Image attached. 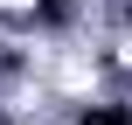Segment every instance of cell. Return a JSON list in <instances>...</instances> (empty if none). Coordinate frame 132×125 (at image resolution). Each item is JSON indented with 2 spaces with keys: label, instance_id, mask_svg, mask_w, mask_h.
I'll list each match as a JSON object with an SVG mask.
<instances>
[{
  "label": "cell",
  "instance_id": "cell-2",
  "mask_svg": "<svg viewBox=\"0 0 132 125\" xmlns=\"http://www.w3.org/2000/svg\"><path fill=\"white\" fill-rule=\"evenodd\" d=\"M35 21H42V28H63V21H70V0H42Z\"/></svg>",
  "mask_w": 132,
  "mask_h": 125
},
{
  "label": "cell",
  "instance_id": "cell-1",
  "mask_svg": "<svg viewBox=\"0 0 132 125\" xmlns=\"http://www.w3.org/2000/svg\"><path fill=\"white\" fill-rule=\"evenodd\" d=\"M84 125H132V111H125V104H90Z\"/></svg>",
  "mask_w": 132,
  "mask_h": 125
}]
</instances>
